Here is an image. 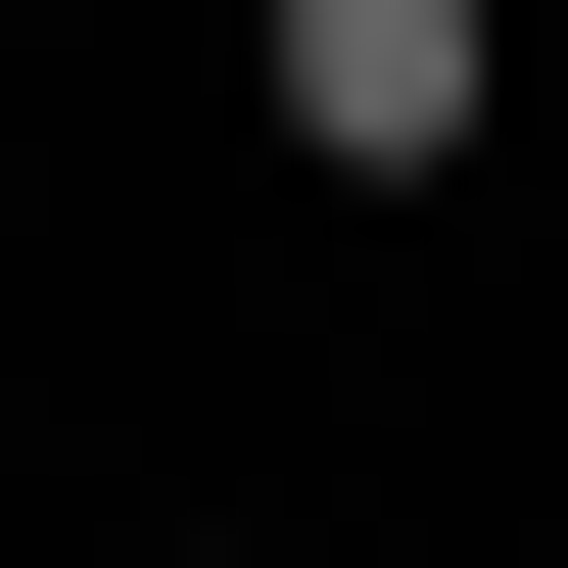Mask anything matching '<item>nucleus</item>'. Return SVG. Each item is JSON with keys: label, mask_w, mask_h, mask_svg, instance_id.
<instances>
[{"label": "nucleus", "mask_w": 568, "mask_h": 568, "mask_svg": "<svg viewBox=\"0 0 568 568\" xmlns=\"http://www.w3.org/2000/svg\"><path fill=\"white\" fill-rule=\"evenodd\" d=\"M474 95H521V0H284V142L332 190H474Z\"/></svg>", "instance_id": "nucleus-1"}]
</instances>
